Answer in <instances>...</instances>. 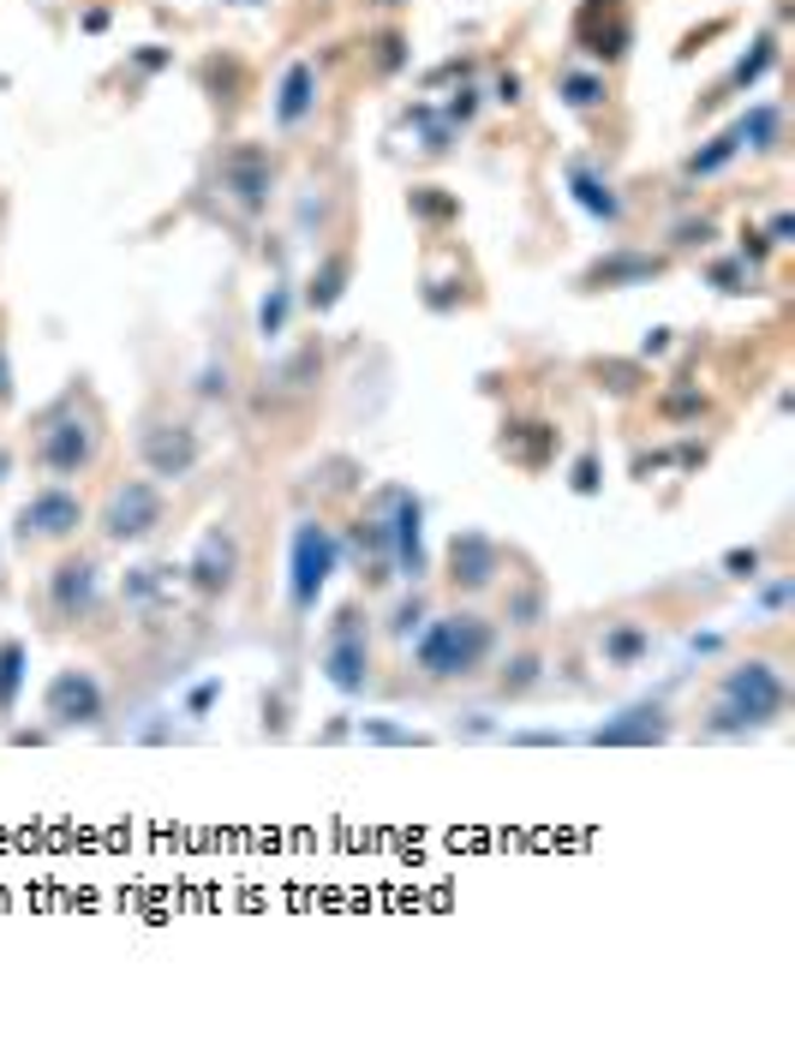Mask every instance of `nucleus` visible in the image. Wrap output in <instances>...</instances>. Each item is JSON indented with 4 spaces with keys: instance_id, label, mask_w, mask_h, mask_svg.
Here are the masks:
<instances>
[{
    "instance_id": "19",
    "label": "nucleus",
    "mask_w": 795,
    "mask_h": 1046,
    "mask_svg": "<svg viewBox=\"0 0 795 1046\" xmlns=\"http://www.w3.org/2000/svg\"><path fill=\"white\" fill-rule=\"evenodd\" d=\"M652 275H665V258H652V252H610V258H598L593 270L580 275V287H640V282H652Z\"/></svg>"
},
{
    "instance_id": "35",
    "label": "nucleus",
    "mask_w": 795,
    "mask_h": 1046,
    "mask_svg": "<svg viewBox=\"0 0 795 1046\" xmlns=\"http://www.w3.org/2000/svg\"><path fill=\"white\" fill-rule=\"evenodd\" d=\"M359 735L377 747H425L419 730H401V724H389V718H359Z\"/></svg>"
},
{
    "instance_id": "3",
    "label": "nucleus",
    "mask_w": 795,
    "mask_h": 1046,
    "mask_svg": "<svg viewBox=\"0 0 795 1046\" xmlns=\"http://www.w3.org/2000/svg\"><path fill=\"white\" fill-rule=\"evenodd\" d=\"M31 461L42 467L49 479H84L91 467L102 461V419L96 412H79V401H66L61 407H49L42 412V425H36V443H31Z\"/></svg>"
},
{
    "instance_id": "51",
    "label": "nucleus",
    "mask_w": 795,
    "mask_h": 1046,
    "mask_svg": "<svg viewBox=\"0 0 795 1046\" xmlns=\"http://www.w3.org/2000/svg\"><path fill=\"white\" fill-rule=\"evenodd\" d=\"M789 233H795V222H789V216H772V228H765V240H772V245H789Z\"/></svg>"
},
{
    "instance_id": "47",
    "label": "nucleus",
    "mask_w": 795,
    "mask_h": 1046,
    "mask_svg": "<svg viewBox=\"0 0 795 1046\" xmlns=\"http://www.w3.org/2000/svg\"><path fill=\"white\" fill-rule=\"evenodd\" d=\"M198 395H203V401H228V372H203V383H198Z\"/></svg>"
},
{
    "instance_id": "27",
    "label": "nucleus",
    "mask_w": 795,
    "mask_h": 1046,
    "mask_svg": "<svg viewBox=\"0 0 795 1046\" xmlns=\"http://www.w3.org/2000/svg\"><path fill=\"white\" fill-rule=\"evenodd\" d=\"M24 665H31V652H24L19 635L0 640V718H12V705H19V688H24Z\"/></svg>"
},
{
    "instance_id": "6",
    "label": "nucleus",
    "mask_w": 795,
    "mask_h": 1046,
    "mask_svg": "<svg viewBox=\"0 0 795 1046\" xmlns=\"http://www.w3.org/2000/svg\"><path fill=\"white\" fill-rule=\"evenodd\" d=\"M161 521H168V496H161L156 479H121L108 491V503H102V514H96V526H102L108 544H144Z\"/></svg>"
},
{
    "instance_id": "44",
    "label": "nucleus",
    "mask_w": 795,
    "mask_h": 1046,
    "mask_svg": "<svg viewBox=\"0 0 795 1046\" xmlns=\"http://www.w3.org/2000/svg\"><path fill=\"white\" fill-rule=\"evenodd\" d=\"M712 240H718L712 222H682L676 228V245H688V252H694V245H712Z\"/></svg>"
},
{
    "instance_id": "13",
    "label": "nucleus",
    "mask_w": 795,
    "mask_h": 1046,
    "mask_svg": "<svg viewBox=\"0 0 795 1046\" xmlns=\"http://www.w3.org/2000/svg\"><path fill=\"white\" fill-rule=\"evenodd\" d=\"M216 180H222V198L240 216H263L270 210V191H275V156L263 144H233Z\"/></svg>"
},
{
    "instance_id": "33",
    "label": "nucleus",
    "mask_w": 795,
    "mask_h": 1046,
    "mask_svg": "<svg viewBox=\"0 0 795 1046\" xmlns=\"http://www.w3.org/2000/svg\"><path fill=\"white\" fill-rule=\"evenodd\" d=\"M568 491H574V496H598V491H605V461H598V449H580V454H574Z\"/></svg>"
},
{
    "instance_id": "21",
    "label": "nucleus",
    "mask_w": 795,
    "mask_h": 1046,
    "mask_svg": "<svg viewBox=\"0 0 795 1046\" xmlns=\"http://www.w3.org/2000/svg\"><path fill=\"white\" fill-rule=\"evenodd\" d=\"M544 616H551V593H544L538 574H526L521 586H509V593H503V623L509 628L533 635V628H544Z\"/></svg>"
},
{
    "instance_id": "32",
    "label": "nucleus",
    "mask_w": 795,
    "mask_h": 1046,
    "mask_svg": "<svg viewBox=\"0 0 795 1046\" xmlns=\"http://www.w3.org/2000/svg\"><path fill=\"white\" fill-rule=\"evenodd\" d=\"M168 574H180V568H132L126 586H121V598L144 610V604H156L161 593H168Z\"/></svg>"
},
{
    "instance_id": "39",
    "label": "nucleus",
    "mask_w": 795,
    "mask_h": 1046,
    "mask_svg": "<svg viewBox=\"0 0 795 1046\" xmlns=\"http://www.w3.org/2000/svg\"><path fill=\"white\" fill-rule=\"evenodd\" d=\"M563 96H568V108H598V102H605V79H593V72H568Z\"/></svg>"
},
{
    "instance_id": "48",
    "label": "nucleus",
    "mask_w": 795,
    "mask_h": 1046,
    "mask_svg": "<svg viewBox=\"0 0 795 1046\" xmlns=\"http://www.w3.org/2000/svg\"><path fill=\"white\" fill-rule=\"evenodd\" d=\"M509 742H514V747H556L563 735H556V730H514Z\"/></svg>"
},
{
    "instance_id": "26",
    "label": "nucleus",
    "mask_w": 795,
    "mask_h": 1046,
    "mask_svg": "<svg viewBox=\"0 0 795 1046\" xmlns=\"http://www.w3.org/2000/svg\"><path fill=\"white\" fill-rule=\"evenodd\" d=\"M712 412V395L700 389V383H670L665 395H658V419H670V425H688V419H705Z\"/></svg>"
},
{
    "instance_id": "49",
    "label": "nucleus",
    "mask_w": 795,
    "mask_h": 1046,
    "mask_svg": "<svg viewBox=\"0 0 795 1046\" xmlns=\"http://www.w3.org/2000/svg\"><path fill=\"white\" fill-rule=\"evenodd\" d=\"M765 252H772V240L765 233H742V263L754 270V263H765Z\"/></svg>"
},
{
    "instance_id": "31",
    "label": "nucleus",
    "mask_w": 795,
    "mask_h": 1046,
    "mask_svg": "<svg viewBox=\"0 0 795 1046\" xmlns=\"http://www.w3.org/2000/svg\"><path fill=\"white\" fill-rule=\"evenodd\" d=\"M735 150H742V138H735V132H718V138L705 144V150H694V156H688V180H705V174L730 168V161H735Z\"/></svg>"
},
{
    "instance_id": "52",
    "label": "nucleus",
    "mask_w": 795,
    "mask_h": 1046,
    "mask_svg": "<svg viewBox=\"0 0 795 1046\" xmlns=\"http://www.w3.org/2000/svg\"><path fill=\"white\" fill-rule=\"evenodd\" d=\"M12 401V359H7V347H0V407Z\"/></svg>"
},
{
    "instance_id": "56",
    "label": "nucleus",
    "mask_w": 795,
    "mask_h": 1046,
    "mask_svg": "<svg viewBox=\"0 0 795 1046\" xmlns=\"http://www.w3.org/2000/svg\"><path fill=\"white\" fill-rule=\"evenodd\" d=\"M377 7H395V0H377Z\"/></svg>"
},
{
    "instance_id": "43",
    "label": "nucleus",
    "mask_w": 795,
    "mask_h": 1046,
    "mask_svg": "<svg viewBox=\"0 0 795 1046\" xmlns=\"http://www.w3.org/2000/svg\"><path fill=\"white\" fill-rule=\"evenodd\" d=\"M401 49H407L401 36H395V31H383V36H377V72H395V66H401V61H407Z\"/></svg>"
},
{
    "instance_id": "8",
    "label": "nucleus",
    "mask_w": 795,
    "mask_h": 1046,
    "mask_svg": "<svg viewBox=\"0 0 795 1046\" xmlns=\"http://www.w3.org/2000/svg\"><path fill=\"white\" fill-rule=\"evenodd\" d=\"M240 568H245V551H240V533H233L228 521H216V526H203V538H198V551L186 556V586H191V598H203V604H222L233 586H240Z\"/></svg>"
},
{
    "instance_id": "5",
    "label": "nucleus",
    "mask_w": 795,
    "mask_h": 1046,
    "mask_svg": "<svg viewBox=\"0 0 795 1046\" xmlns=\"http://www.w3.org/2000/svg\"><path fill=\"white\" fill-rule=\"evenodd\" d=\"M317 670H323V682L347 700L372 688V635H365V623H359V604H342V610H335L329 635H323V652H317Z\"/></svg>"
},
{
    "instance_id": "7",
    "label": "nucleus",
    "mask_w": 795,
    "mask_h": 1046,
    "mask_svg": "<svg viewBox=\"0 0 795 1046\" xmlns=\"http://www.w3.org/2000/svg\"><path fill=\"white\" fill-rule=\"evenodd\" d=\"M372 509L383 514V526H389V551H395V574L401 580H425L431 563H425V503L407 484H377Z\"/></svg>"
},
{
    "instance_id": "11",
    "label": "nucleus",
    "mask_w": 795,
    "mask_h": 1046,
    "mask_svg": "<svg viewBox=\"0 0 795 1046\" xmlns=\"http://www.w3.org/2000/svg\"><path fill=\"white\" fill-rule=\"evenodd\" d=\"M138 461H144V473H150L156 484H180V479L198 473L203 437L191 431L186 419H144V431H138Z\"/></svg>"
},
{
    "instance_id": "22",
    "label": "nucleus",
    "mask_w": 795,
    "mask_h": 1046,
    "mask_svg": "<svg viewBox=\"0 0 795 1046\" xmlns=\"http://www.w3.org/2000/svg\"><path fill=\"white\" fill-rule=\"evenodd\" d=\"M568 191L580 198L586 216H598V222H623V198H616L610 180H598L586 161H568Z\"/></svg>"
},
{
    "instance_id": "54",
    "label": "nucleus",
    "mask_w": 795,
    "mask_h": 1046,
    "mask_svg": "<svg viewBox=\"0 0 795 1046\" xmlns=\"http://www.w3.org/2000/svg\"><path fill=\"white\" fill-rule=\"evenodd\" d=\"M12 742H19V747H36V742H49V730H12Z\"/></svg>"
},
{
    "instance_id": "14",
    "label": "nucleus",
    "mask_w": 795,
    "mask_h": 1046,
    "mask_svg": "<svg viewBox=\"0 0 795 1046\" xmlns=\"http://www.w3.org/2000/svg\"><path fill=\"white\" fill-rule=\"evenodd\" d=\"M102 604V568L96 556H61V563L49 568V616L54 623H91Z\"/></svg>"
},
{
    "instance_id": "20",
    "label": "nucleus",
    "mask_w": 795,
    "mask_h": 1046,
    "mask_svg": "<svg viewBox=\"0 0 795 1046\" xmlns=\"http://www.w3.org/2000/svg\"><path fill=\"white\" fill-rule=\"evenodd\" d=\"M598 658H605L610 670H635L652 658V628L646 623H605V635H598Z\"/></svg>"
},
{
    "instance_id": "23",
    "label": "nucleus",
    "mask_w": 795,
    "mask_h": 1046,
    "mask_svg": "<svg viewBox=\"0 0 795 1046\" xmlns=\"http://www.w3.org/2000/svg\"><path fill=\"white\" fill-rule=\"evenodd\" d=\"M538 682H544V652H533V646H521L496 665V694L503 700H526Z\"/></svg>"
},
{
    "instance_id": "16",
    "label": "nucleus",
    "mask_w": 795,
    "mask_h": 1046,
    "mask_svg": "<svg viewBox=\"0 0 795 1046\" xmlns=\"http://www.w3.org/2000/svg\"><path fill=\"white\" fill-rule=\"evenodd\" d=\"M496 454H503L509 467H521V473H544V467H556V454H563V431H556L551 419H509L503 437H496Z\"/></svg>"
},
{
    "instance_id": "40",
    "label": "nucleus",
    "mask_w": 795,
    "mask_h": 1046,
    "mask_svg": "<svg viewBox=\"0 0 795 1046\" xmlns=\"http://www.w3.org/2000/svg\"><path fill=\"white\" fill-rule=\"evenodd\" d=\"M705 275H712V287H718V293H747V263H742V258H724V263H712V270H705Z\"/></svg>"
},
{
    "instance_id": "46",
    "label": "nucleus",
    "mask_w": 795,
    "mask_h": 1046,
    "mask_svg": "<svg viewBox=\"0 0 795 1046\" xmlns=\"http://www.w3.org/2000/svg\"><path fill=\"white\" fill-rule=\"evenodd\" d=\"M670 347H676V335H670V330H646V342H640V359H665Z\"/></svg>"
},
{
    "instance_id": "55",
    "label": "nucleus",
    "mask_w": 795,
    "mask_h": 1046,
    "mask_svg": "<svg viewBox=\"0 0 795 1046\" xmlns=\"http://www.w3.org/2000/svg\"><path fill=\"white\" fill-rule=\"evenodd\" d=\"M12 467H19V454H12L7 443H0V484H7V479H12Z\"/></svg>"
},
{
    "instance_id": "42",
    "label": "nucleus",
    "mask_w": 795,
    "mask_h": 1046,
    "mask_svg": "<svg viewBox=\"0 0 795 1046\" xmlns=\"http://www.w3.org/2000/svg\"><path fill=\"white\" fill-rule=\"evenodd\" d=\"M216 700H222V682H216V676H210V682H198V688H191V694H186V718H203V712H210Z\"/></svg>"
},
{
    "instance_id": "53",
    "label": "nucleus",
    "mask_w": 795,
    "mask_h": 1046,
    "mask_svg": "<svg viewBox=\"0 0 795 1046\" xmlns=\"http://www.w3.org/2000/svg\"><path fill=\"white\" fill-rule=\"evenodd\" d=\"M496 102H521V79H514V72H509L503 84H496Z\"/></svg>"
},
{
    "instance_id": "37",
    "label": "nucleus",
    "mask_w": 795,
    "mask_h": 1046,
    "mask_svg": "<svg viewBox=\"0 0 795 1046\" xmlns=\"http://www.w3.org/2000/svg\"><path fill=\"white\" fill-rule=\"evenodd\" d=\"M754 586H760L754 604H760L765 616H777V610H789V604H795V574H777V580H765V574H760Z\"/></svg>"
},
{
    "instance_id": "41",
    "label": "nucleus",
    "mask_w": 795,
    "mask_h": 1046,
    "mask_svg": "<svg viewBox=\"0 0 795 1046\" xmlns=\"http://www.w3.org/2000/svg\"><path fill=\"white\" fill-rule=\"evenodd\" d=\"M414 210L425 216V222H443V216H454V198H443V186H419L414 191Z\"/></svg>"
},
{
    "instance_id": "17",
    "label": "nucleus",
    "mask_w": 795,
    "mask_h": 1046,
    "mask_svg": "<svg viewBox=\"0 0 795 1046\" xmlns=\"http://www.w3.org/2000/svg\"><path fill=\"white\" fill-rule=\"evenodd\" d=\"M342 551L353 556V563H359V580H365V586H389V580H395L389 526H383V514H377V509L353 514V521H347V538H342Z\"/></svg>"
},
{
    "instance_id": "30",
    "label": "nucleus",
    "mask_w": 795,
    "mask_h": 1046,
    "mask_svg": "<svg viewBox=\"0 0 795 1046\" xmlns=\"http://www.w3.org/2000/svg\"><path fill=\"white\" fill-rule=\"evenodd\" d=\"M425 616H431V604H425V593H419V586H414V593H401V598H395V610H389V623H383V628H389V640H414L419 635V628H425Z\"/></svg>"
},
{
    "instance_id": "24",
    "label": "nucleus",
    "mask_w": 795,
    "mask_h": 1046,
    "mask_svg": "<svg viewBox=\"0 0 795 1046\" xmlns=\"http://www.w3.org/2000/svg\"><path fill=\"white\" fill-rule=\"evenodd\" d=\"M586 377H593L598 389H610L616 401H635V395L646 389V383H652L640 359H586Z\"/></svg>"
},
{
    "instance_id": "4",
    "label": "nucleus",
    "mask_w": 795,
    "mask_h": 1046,
    "mask_svg": "<svg viewBox=\"0 0 795 1046\" xmlns=\"http://www.w3.org/2000/svg\"><path fill=\"white\" fill-rule=\"evenodd\" d=\"M335 568H342V533H335L329 521H317V514H305V521H293V538H287V604L293 616H312L323 586L335 580Z\"/></svg>"
},
{
    "instance_id": "38",
    "label": "nucleus",
    "mask_w": 795,
    "mask_h": 1046,
    "mask_svg": "<svg viewBox=\"0 0 795 1046\" xmlns=\"http://www.w3.org/2000/svg\"><path fill=\"white\" fill-rule=\"evenodd\" d=\"M772 61H777V42H772V36H760V42H754V54H747V61L735 66V91H747V84H760L765 72H772Z\"/></svg>"
},
{
    "instance_id": "25",
    "label": "nucleus",
    "mask_w": 795,
    "mask_h": 1046,
    "mask_svg": "<svg viewBox=\"0 0 795 1046\" xmlns=\"http://www.w3.org/2000/svg\"><path fill=\"white\" fill-rule=\"evenodd\" d=\"M347 275H353V258L347 252H329L317 263V275H312V287H305V305L312 312H329L335 300H342V287H347Z\"/></svg>"
},
{
    "instance_id": "15",
    "label": "nucleus",
    "mask_w": 795,
    "mask_h": 1046,
    "mask_svg": "<svg viewBox=\"0 0 795 1046\" xmlns=\"http://www.w3.org/2000/svg\"><path fill=\"white\" fill-rule=\"evenodd\" d=\"M670 705L665 700H635V705H623L616 718H605V724L593 730V742L598 747H658V742H670Z\"/></svg>"
},
{
    "instance_id": "34",
    "label": "nucleus",
    "mask_w": 795,
    "mask_h": 1046,
    "mask_svg": "<svg viewBox=\"0 0 795 1046\" xmlns=\"http://www.w3.org/2000/svg\"><path fill=\"white\" fill-rule=\"evenodd\" d=\"M718 568H724L730 580H747V586H754L760 568H765V551H760V544H730V551L718 556Z\"/></svg>"
},
{
    "instance_id": "45",
    "label": "nucleus",
    "mask_w": 795,
    "mask_h": 1046,
    "mask_svg": "<svg viewBox=\"0 0 795 1046\" xmlns=\"http://www.w3.org/2000/svg\"><path fill=\"white\" fill-rule=\"evenodd\" d=\"M705 454H712V449H705V443H688V437H682V443H676V454H670V461L682 467V473H694V467H705Z\"/></svg>"
},
{
    "instance_id": "36",
    "label": "nucleus",
    "mask_w": 795,
    "mask_h": 1046,
    "mask_svg": "<svg viewBox=\"0 0 795 1046\" xmlns=\"http://www.w3.org/2000/svg\"><path fill=\"white\" fill-rule=\"evenodd\" d=\"M287 312H293V293H287V287H270V300L258 305V330H263V342H282Z\"/></svg>"
},
{
    "instance_id": "18",
    "label": "nucleus",
    "mask_w": 795,
    "mask_h": 1046,
    "mask_svg": "<svg viewBox=\"0 0 795 1046\" xmlns=\"http://www.w3.org/2000/svg\"><path fill=\"white\" fill-rule=\"evenodd\" d=\"M317 114V66L312 61H293L282 72V84H275V126L293 132V126H305Z\"/></svg>"
},
{
    "instance_id": "12",
    "label": "nucleus",
    "mask_w": 795,
    "mask_h": 1046,
    "mask_svg": "<svg viewBox=\"0 0 795 1046\" xmlns=\"http://www.w3.org/2000/svg\"><path fill=\"white\" fill-rule=\"evenodd\" d=\"M443 580L454 586L461 598H479L503 580V544L479 526H454L449 533V551H443Z\"/></svg>"
},
{
    "instance_id": "10",
    "label": "nucleus",
    "mask_w": 795,
    "mask_h": 1046,
    "mask_svg": "<svg viewBox=\"0 0 795 1046\" xmlns=\"http://www.w3.org/2000/svg\"><path fill=\"white\" fill-rule=\"evenodd\" d=\"M91 521V509H84V496L72 491V484H42V491H31L19 503V514H12V526H19V544H66L79 526Z\"/></svg>"
},
{
    "instance_id": "2",
    "label": "nucleus",
    "mask_w": 795,
    "mask_h": 1046,
    "mask_svg": "<svg viewBox=\"0 0 795 1046\" xmlns=\"http://www.w3.org/2000/svg\"><path fill=\"white\" fill-rule=\"evenodd\" d=\"M407 646H414V670L425 682H473V676L491 670L503 635L479 610H449V616H425V628Z\"/></svg>"
},
{
    "instance_id": "50",
    "label": "nucleus",
    "mask_w": 795,
    "mask_h": 1046,
    "mask_svg": "<svg viewBox=\"0 0 795 1046\" xmlns=\"http://www.w3.org/2000/svg\"><path fill=\"white\" fill-rule=\"evenodd\" d=\"M658 467H670V449H652V454H635V479H646V473H658Z\"/></svg>"
},
{
    "instance_id": "1",
    "label": "nucleus",
    "mask_w": 795,
    "mask_h": 1046,
    "mask_svg": "<svg viewBox=\"0 0 795 1046\" xmlns=\"http://www.w3.org/2000/svg\"><path fill=\"white\" fill-rule=\"evenodd\" d=\"M789 712V682L772 658H735V665L718 676V705L705 712V735L712 742H747V735L784 724Z\"/></svg>"
},
{
    "instance_id": "9",
    "label": "nucleus",
    "mask_w": 795,
    "mask_h": 1046,
    "mask_svg": "<svg viewBox=\"0 0 795 1046\" xmlns=\"http://www.w3.org/2000/svg\"><path fill=\"white\" fill-rule=\"evenodd\" d=\"M42 718H49V730H96L102 718H108V688H102V676L84 670V665L54 670L49 688H42Z\"/></svg>"
},
{
    "instance_id": "29",
    "label": "nucleus",
    "mask_w": 795,
    "mask_h": 1046,
    "mask_svg": "<svg viewBox=\"0 0 795 1046\" xmlns=\"http://www.w3.org/2000/svg\"><path fill=\"white\" fill-rule=\"evenodd\" d=\"M317 372H323V347H317V342H305L300 353H293V359L275 365V383H282L287 395H305V389L317 383Z\"/></svg>"
},
{
    "instance_id": "28",
    "label": "nucleus",
    "mask_w": 795,
    "mask_h": 1046,
    "mask_svg": "<svg viewBox=\"0 0 795 1046\" xmlns=\"http://www.w3.org/2000/svg\"><path fill=\"white\" fill-rule=\"evenodd\" d=\"M735 138H747V150H777V138H784V114H777V102L747 108L742 126H735Z\"/></svg>"
}]
</instances>
